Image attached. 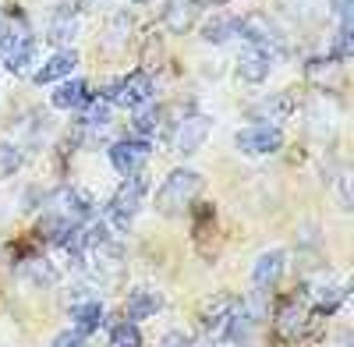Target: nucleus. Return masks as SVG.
<instances>
[{"label":"nucleus","mask_w":354,"mask_h":347,"mask_svg":"<svg viewBox=\"0 0 354 347\" xmlns=\"http://www.w3.org/2000/svg\"><path fill=\"white\" fill-rule=\"evenodd\" d=\"M202 188H205L202 174H195V170H174L170 178L160 185V191H156V209L163 216H181L192 202L202 195Z\"/></svg>","instance_id":"obj_1"},{"label":"nucleus","mask_w":354,"mask_h":347,"mask_svg":"<svg viewBox=\"0 0 354 347\" xmlns=\"http://www.w3.org/2000/svg\"><path fill=\"white\" fill-rule=\"evenodd\" d=\"M142 202H145V178L142 174H135V178H124V185L113 191L110 198V206H106V216L113 227H128L135 220V213L142 209Z\"/></svg>","instance_id":"obj_2"},{"label":"nucleus","mask_w":354,"mask_h":347,"mask_svg":"<svg viewBox=\"0 0 354 347\" xmlns=\"http://www.w3.org/2000/svg\"><path fill=\"white\" fill-rule=\"evenodd\" d=\"M149 138H142V135H131V138H121V142H113L110 146V163L113 170L121 174V178H135V174H142L145 160H149Z\"/></svg>","instance_id":"obj_3"},{"label":"nucleus","mask_w":354,"mask_h":347,"mask_svg":"<svg viewBox=\"0 0 354 347\" xmlns=\"http://www.w3.org/2000/svg\"><path fill=\"white\" fill-rule=\"evenodd\" d=\"M234 146L241 153H252V156H266V153H277L283 146V135L273 124H255V128H245L234 135Z\"/></svg>","instance_id":"obj_4"},{"label":"nucleus","mask_w":354,"mask_h":347,"mask_svg":"<svg viewBox=\"0 0 354 347\" xmlns=\"http://www.w3.org/2000/svg\"><path fill=\"white\" fill-rule=\"evenodd\" d=\"M153 96V78L145 75V71H135V75H128V78H121V82H113V89H110V103H117V106H138V103H145Z\"/></svg>","instance_id":"obj_5"},{"label":"nucleus","mask_w":354,"mask_h":347,"mask_svg":"<svg viewBox=\"0 0 354 347\" xmlns=\"http://www.w3.org/2000/svg\"><path fill=\"white\" fill-rule=\"evenodd\" d=\"M205 135H209V118L192 113V118H185L181 124H177V131H174V149L188 156V153H195L202 142H205Z\"/></svg>","instance_id":"obj_6"},{"label":"nucleus","mask_w":354,"mask_h":347,"mask_svg":"<svg viewBox=\"0 0 354 347\" xmlns=\"http://www.w3.org/2000/svg\"><path fill=\"white\" fill-rule=\"evenodd\" d=\"M280 273H283V252H280V248L262 252V255H259V263H255V270H252L255 291H270L273 283H280Z\"/></svg>","instance_id":"obj_7"},{"label":"nucleus","mask_w":354,"mask_h":347,"mask_svg":"<svg viewBox=\"0 0 354 347\" xmlns=\"http://www.w3.org/2000/svg\"><path fill=\"white\" fill-rule=\"evenodd\" d=\"M195 18H198V0H167L163 25L170 32H185V28L195 25Z\"/></svg>","instance_id":"obj_8"},{"label":"nucleus","mask_w":354,"mask_h":347,"mask_svg":"<svg viewBox=\"0 0 354 347\" xmlns=\"http://www.w3.org/2000/svg\"><path fill=\"white\" fill-rule=\"evenodd\" d=\"M75 64H78V53H75V50H61V53H53L50 61L36 71V85H50V82L68 78V75L75 71Z\"/></svg>","instance_id":"obj_9"},{"label":"nucleus","mask_w":354,"mask_h":347,"mask_svg":"<svg viewBox=\"0 0 354 347\" xmlns=\"http://www.w3.org/2000/svg\"><path fill=\"white\" fill-rule=\"evenodd\" d=\"M238 75H241L245 82H252V85L266 82V78H270V53L259 50V46H252L241 61H238Z\"/></svg>","instance_id":"obj_10"},{"label":"nucleus","mask_w":354,"mask_h":347,"mask_svg":"<svg viewBox=\"0 0 354 347\" xmlns=\"http://www.w3.org/2000/svg\"><path fill=\"white\" fill-rule=\"evenodd\" d=\"M71 323H75V330L78 333H93V330H100V323H103V305L100 301H93V298H85V301H75L71 305Z\"/></svg>","instance_id":"obj_11"},{"label":"nucleus","mask_w":354,"mask_h":347,"mask_svg":"<svg viewBox=\"0 0 354 347\" xmlns=\"http://www.w3.org/2000/svg\"><path fill=\"white\" fill-rule=\"evenodd\" d=\"M85 100H88V82H82V78L64 82L61 89L53 93V106H57V110H82Z\"/></svg>","instance_id":"obj_12"},{"label":"nucleus","mask_w":354,"mask_h":347,"mask_svg":"<svg viewBox=\"0 0 354 347\" xmlns=\"http://www.w3.org/2000/svg\"><path fill=\"white\" fill-rule=\"evenodd\" d=\"M32 57H36V43H32V36H21V39H15V43L4 50V68L15 71V75H21L28 64H32Z\"/></svg>","instance_id":"obj_13"},{"label":"nucleus","mask_w":354,"mask_h":347,"mask_svg":"<svg viewBox=\"0 0 354 347\" xmlns=\"http://www.w3.org/2000/svg\"><path fill=\"white\" fill-rule=\"evenodd\" d=\"M290 113H294V96H290V93L270 96V100H262V103L255 106V118H259L262 124H270V121H283V118H290Z\"/></svg>","instance_id":"obj_14"},{"label":"nucleus","mask_w":354,"mask_h":347,"mask_svg":"<svg viewBox=\"0 0 354 347\" xmlns=\"http://www.w3.org/2000/svg\"><path fill=\"white\" fill-rule=\"evenodd\" d=\"M160 308H163V298L153 294V291H135V294L128 298V305H124V312H128V319H131V323L149 319V315H156Z\"/></svg>","instance_id":"obj_15"},{"label":"nucleus","mask_w":354,"mask_h":347,"mask_svg":"<svg viewBox=\"0 0 354 347\" xmlns=\"http://www.w3.org/2000/svg\"><path fill=\"white\" fill-rule=\"evenodd\" d=\"M238 21H241V18L216 15V18L205 21V28H202V39H205V43H227V39H234V36H238Z\"/></svg>","instance_id":"obj_16"},{"label":"nucleus","mask_w":354,"mask_h":347,"mask_svg":"<svg viewBox=\"0 0 354 347\" xmlns=\"http://www.w3.org/2000/svg\"><path fill=\"white\" fill-rule=\"evenodd\" d=\"M230 308H234V298H230V294H216L213 301H205V305H202L198 319H202L205 330H213V326H220L227 315H230Z\"/></svg>","instance_id":"obj_17"},{"label":"nucleus","mask_w":354,"mask_h":347,"mask_svg":"<svg viewBox=\"0 0 354 347\" xmlns=\"http://www.w3.org/2000/svg\"><path fill=\"white\" fill-rule=\"evenodd\" d=\"M131 124H135V135H142V138L156 135V128H160V106H149V100L138 103V113L131 118Z\"/></svg>","instance_id":"obj_18"},{"label":"nucleus","mask_w":354,"mask_h":347,"mask_svg":"<svg viewBox=\"0 0 354 347\" xmlns=\"http://www.w3.org/2000/svg\"><path fill=\"white\" fill-rule=\"evenodd\" d=\"M110 347H142V333H138V326H135L131 319L117 323V326L110 330Z\"/></svg>","instance_id":"obj_19"},{"label":"nucleus","mask_w":354,"mask_h":347,"mask_svg":"<svg viewBox=\"0 0 354 347\" xmlns=\"http://www.w3.org/2000/svg\"><path fill=\"white\" fill-rule=\"evenodd\" d=\"M75 32H78V21L68 11H61V15L50 21V39L53 43H68V39H75Z\"/></svg>","instance_id":"obj_20"},{"label":"nucleus","mask_w":354,"mask_h":347,"mask_svg":"<svg viewBox=\"0 0 354 347\" xmlns=\"http://www.w3.org/2000/svg\"><path fill=\"white\" fill-rule=\"evenodd\" d=\"M85 121L93 124V128H100V124H106L110 121V100L106 96H100V100H85Z\"/></svg>","instance_id":"obj_21"},{"label":"nucleus","mask_w":354,"mask_h":347,"mask_svg":"<svg viewBox=\"0 0 354 347\" xmlns=\"http://www.w3.org/2000/svg\"><path fill=\"white\" fill-rule=\"evenodd\" d=\"M21 149H15V146H0V178H11V174L21 167Z\"/></svg>","instance_id":"obj_22"},{"label":"nucleus","mask_w":354,"mask_h":347,"mask_svg":"<svg viewBox=\"0 0 354 347\" xmlns=\"http://www.w3.org/2000/svg\"><path fill=\"white\" fill-rule=\"evenodd\" d=\"M53 347H85V333H78V330H64V333H57V337H53Z\"/></svg>","instance_id":"obj_23"},{"label":"nucleus","mask_w":354,"mask_h":347,"mask_svg":"<svg viewBox=\"0 0 354 347\" xmlns=\"http://www.w3.org/2000/svg\"><path fill=\"white\" fill-rule=\"evenodd\" d=\"M160 347H192V340H188V333H181V330H170V333H163Z\"/></svg>","instance_id":"obj_24"},{"label":"nucleus","mask_w":354,"mask_h":347,"mask_svg":"<svg viewBox=\"0 0 354 347\" xmlns=\"http://www.w3.org/2000/svg\"><path fill=\"white\" fill-rule=\"evenodd\" d=\"M333 11L340 15V21H351V0H333Z\"/></svg>","instance_id":"obj_25"},{"label":"nucleus","mask_w":354,"mask_h":347,"mask_svg":"<svg viewBox=\"0 0 354 347\" xmlns=\"http://www.w3.org/2000/svg\"><path fill=\"white\" fill-rule=\"evenodd\" d=\"M205 4H223V0H205Z\"/></svg>","instance_id":"obj_26"},{"label":"nucleus","mask_w":354,"mask_h":347,"mask_svg":"<svg viewBox=\"0 0 354 347\" xmlns=\"http://www.w3.org/2000/svg\"><path fill=\"white\" fill-rule=\"evenodd\" d=\"M138 4H145V0H138Z\"/></svg>","instance_id":"obj_27"}]
</instances>
